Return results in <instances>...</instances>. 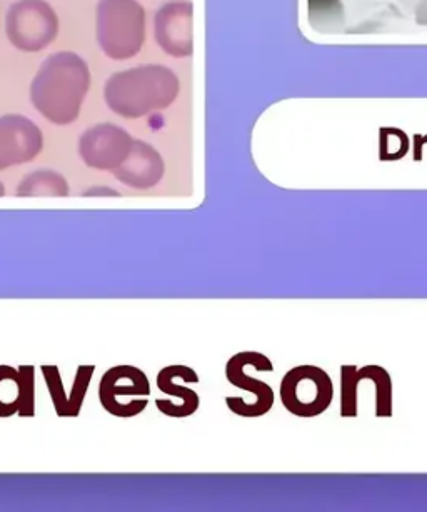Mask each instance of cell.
Wrapping results in <instances>:
<instances>
[{
	"mask_svg": "<svg viewBox=\"0 0 427 512\" xmlns=\"http://www.w3.org/2000/svg\"><path fill=\"white\" fill-rule=\"evenodd\" d=\"M94 372H96V366L92 364H82L77 367L76 377L72 381L71 397H69V417L81 416Z\"/></svg>",
	"mask_w": 427,
	"mask_h": 512,
	"instance_id": "18",
	"label": "cell"
},
{
	"mask_svg": "<svg viewBox=\"0 0 427 512\" xmlns=\"http://www.w3.org/2000/svg\"><path fill=\"white\" fill-rule=\"evenodd\" d=\"M132 137L114 124L92 127L79 141V154L87 166L99 171H116L131 152Z\"/></svg>",
	"mask_w": 427,
	"mask_h": 512,
	"instance_id": "8",
	"label": "cell"
},
{
	"mask_svg": "<svg viewBox=\"0 0 427 512\" xmlns=\"http://www.w3.org/2000/svg\"><path fill=\"white\" fill-rule=\"evenodd\" d=\"M91 87L86 61L72 52L47 57L32 82L31 101L47 121L67 126L77 121Z\"/></svg>",
	"mask_w": 427,
	"mask_h": 512,
	"instance_id": "1",
	"label": "cell"
},
{
	"mask_svg": "<svg viewBox=\"0 0 427 512\" xmlns=\"http://www.w3.org/2000/svg\"><path fill=\"white\" fill-rule=\"evenodd\" d=\"M97 41L107 57L126 61L146 41V12L136 0H99Z\"/></svg>",
	"mask_w": 427,
	"mask_h": 512,
	"instance_id": "3",
	"label": "cell"
},
{
	"mask_svg": "<svg viewBox=\"0 0 427 512\" xmlns=\"http://www.w3.org/2000/svg\"><path fill=\"white\" fill-rule=\"evenodd\" d=\"M44 147L39 127L27 117H0V171L36 159Z\"/></svg>",
	"mask_w": 427,
	"mask_h": 512,
	"instance_id": "9",
	"label": "cell"
},
{
	"mask_svg": "<svg viewBox=\"0 0 427 512\" xmlns=\"http://www.w3.org/2000/svg\"><path fill=\"white\" fill-rule=\"evenodd\" d=\"M191 367L181 366V364H174V366H167L159 371L157 374V387L159 391L164 392L167 396L177 397L181 399V411L179 417H189L196 414L201 404L199 394H197L191 387L179 386L176 384V377L186 372H191Z\"/></svg>",
	"mask_w": 427,
	"mask_h": 512,
	"instance_id": "12",
	"label": "cell"
},
{
	"mask_svg": "<svg viewBox=\"0 0 427 512\" xmlns=\"http://www.w3.org/2000/svg\"><path fill=\"white\" fill-rule=\"evenodd\" d=\"M84 196H119V192L111 191V189H104V191H96V189H91V191L84 192Z\"/></svg>",
	"mask_w": 427,
	"mask_h": 512,
	"instance_id": "20",
	"label": "cell"
},
{
	"mask_svg": "<svg viewBox=\"0 0 427 512\" xmlns=\"http://www.w3.org/2000/svg\"><path fill=\"white\" fill-rule=\"evenodd\" d=\"M117 181L132 189H151L164 176V162L159 152L146 142L134 141L126 161L114 171Z\"/></svg>",
	"mask_w": 427,
	"mask_h": 512,
	"instance_id": "11",
	"label": "cell"
},
{
	"mask_svg": "<svg viewBox=\"0 0 427 512\" xmlns=\"http://www.w3.org/2000/svg\"><path fill=\"white\" fill-rule=\"evenodd\" d=\"M361 382L356 366L341 367V416H357V386Z\"/></svg>",
	"mask_w": 427,
	"mask_h": 512,
	"instance_id": "17",
	"label": "cell"
},
{
	"mask_svg": "<svg viewBox=\"0 0 427 512\" xmlns=\"http://www.w3.org/2000/svg\"><path fill=\"white\" fill-rule=\"evenodd\" d=\"M24 402V377L19 367L0 366V417H12Z\"/></svg>",
	"mask_w": 427,
	"mask_h": 512,
	"instance_id": "14",
	"label": "cell"
},
{
	"mask_svg": "<svg viewBox=\"0 0 427 512\" xmlns=\"http://www.w3.org/2000/svg\"><path fill=\"white\" fill-rule=\"evenodd\" d=\"M59 19L46 0H19L7 12V36L19 51L41 52L56 41Z\"/></svg>",
	"mask_w": 427,
	"mask_h": 512,
	"instance_id": "5",
	"label": "cell"
},
{
	"mask_svg": "<svg viewBox=\"0 0 427 512\" xmlns=\"http://www.w3.org/2000/svg\"><path fill=\"white\" fill-rule=\"evenodd\" d=\"M69 184L66 179L51 171L32 172L17 187L19 197H66Z\"/></svg>",
	"mask_w": 427,
	"mask_h": 512,
	"instance_id": "13",
	"label": "cell"
},
{
	"mask_svg": "<svg viewBox=\"0 0 427 512\" xmlns=\"http://www.w3.org/2000/svg\"><path fill=\"white\" fill-rule=\"evenodd\" d=\"M6 194V189H4V184L0 182V196H4Z\"/></svg>",
	"mask_w": 427,
	"mask_h": 512,
	"instance_id": "21",
	"label": "cell"
},
{
	"mask_svg": "<svg viewBox=\"0 0 427 512\" xmlns=\"http://www.w3.org/2000/svg\"><path fill=\"white\" fill-rule=\"evenodd\" d=\"M247 366L254 367L256 371L271 372L274 371L269 357L261 352L244 351L232 356L226 364V379L229 384L236 386L242 391L251 392L254 399L252 402L239 401V397H226V404L232 414L239 417H261L271 411L274 406V391L272 387L261 379L247 376L244 369Z\"/></svg>",
	"mask_w": 427,
	"mask_h": 512,
	"instance_id": "6",
	"label": "cell"
},
{
	"mask_svg": "<svg viewBox=\"0 0 427 512\" xmlns=\"http://www.w3.org/2000/svg\"><path fill=\"white\" fill-rule=\"evenodd\" d=\"M179 92L174 72L162 66H141L117 72L107 81V107L126 119H139L171 106Z\"/></svg>",
	"mask_w": 427,
	"mask_h": 512,
	"instance_id": "2",
	"label": "cell"
},
{
	"mask_svg": "<svg viewBox=\"0 0 427 512\" xmlns=\"http://www.w3.org/2000/svg\"><path fill=\"white\" fill-rule=\"evenodd\" d=\"M41 372L46 381L47 391L51 394L52 406L56 409L57 417H67L69 396L62 381L61 369L54 364H44L41 366Z\"/></svg>",
	"mask_w": 427,
	"mask_h": 512,
	"instance_id": "16",
	"label": "cell"
},
{
	"mask_svg": "<svg viewBox=\"0 0 427 512\" xmlns=\"http://www.w3.org/2000/svg\"><path fill=\"white\" fill-rule=\"evenodd\" d=\"M156 37L159 46L171 56L191 54V6L174 2L162 7L156 17Z\"/></svg>",
	"mask_w": 427,
	"mask_h": 512,
	"instance_id": "10",
	"label": "cell"
},
{
	"mask_svg": "<svg viewBox=\"0 0 427 512\" xmlns=\"http://www.w3.org/2000/svg\"><path fill=\"white\" fill-rule=\"evenodd\" d=\"M359 374L376 386V417L392 416V381L389 372L381 366H366Z\"/></svg>",
	"mask_w": 427,
	"mask_h": 512,
	"instance_id": "15",
	"label": "cell"
},
{
	"mask_svg": "<svg viewBox=\"0 0 427 512\" xmlns=\"http://www.w3.org/2000/svg\"><path fill=\"white\" fill-rule=\"evenodd\" d=\"M22 377H24V402H22L21 417L36 416V367L19 366Z\"/></svg>",
	"mask_w": 427,
	"mask_h": 512,
	"instance_id": "19",
	"label": "cell"
},
{
	"mask_svg": "<svg viewBox=\"0 0 427 512\" xmlns=\"http://www.w3.org/2000/svg\"><path fill=\"white\" fill-rule=\"evenodd\" d=\"M151 396V382L144 371L134 366H114L104 372L99 382V401L111 416H139Z\"/></svg>",
	"mask_w": 427,
	"mask_h": 512,
	"instance_id": "7",
	"label": "cell"
},
{
	"mask_svg": "<svg viewBox=\"0 0 427 512\" xmlns=\"http://www.w3.org/2000/svg\"><path fill=\"white\" fill-rule=\"evenodd\" d=\"M282 406L296 417H317L324 414L334 399V384L324 369L311 364L292 367L282 377Z\"/></svg>",
	"mask_w": 427,
	"mask_h": 512,
	"instance_id": "4",
	"label": "cell"
}]
</instances>
